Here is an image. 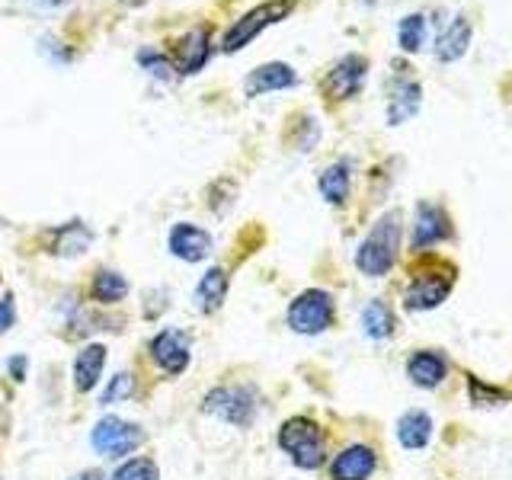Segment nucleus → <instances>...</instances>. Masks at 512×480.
I'll return each instance as SVG.
<instances>
[{"label":"nucleus","instance_id":"19","mask_svg":"<svg viewBox=\"0 0 512 480\" xmlns=\"http://www.w3.org/2000/svg\"><path fill=\"white\" fill-rule=\"evenodd\" d=\"M420 100H423L420 84H416V80H400V84L394 87V93H391V100H388V122L400 125V122H407L410 116H416Z\"/></svg>","mask_w":512,"mask_h":480},{"label":"nucleus","instance_id":"1","mask_svg":"<svg viewBox=\"0 0 512 480\" xmlns=\"http://www.w3.org/2000/svg\"><path fill=\"white\" fill-rule=\"evenodd\" d=\"M400 250V212H388L375 221V228L356 250V266L365 276H388Z\"/></svg>","mask_w":512,"mask_h":480},{"label":"nucleus","instance_id":"3","mask_svg":"<svg viewBox=\"0 0 512 480\" xmlns=\"http://www.w3.org/2000/svg\"><path fill=\"white\" fill-rule=\"evenodd\" d=\"M295 10V0H266V4H260V7H253V10H247L240 20L224 32V39H221V52H228V55H234V52H240L247 42H253L256 36H260L263 29H269V26H276V23H282L288 13Z\"/></svg>","mask_w":512,"mask_h":480},{"label":"nucleus","instance_id":"4","mask_svg":"<svg viewBox=\"0 0 512 480\" xmlns=\"http://www.w3.org/2000/svg\"><path fill=\"white\" fill-rule=\"evenodd\" d=\"M256 394L253 388H244V384H224V388H215L205 397L202 410L208 416H218V420L231 423L237 429H247L256 416Z\"/></svg>","mask_w":512,"mask_h":480},{"label":"nucleus","instance_id":"30","mask_svg":"<svg viewBox=\"0 0 512 480\" xmlns=\"http://www.w3.org/2000/svg\"><path fill=\"white\" fill-rule=\"evenodd\" d=\"M471 397H474V404H480V400H487V397H493V400H506V394L503 391H493V388H480V381H471Z\"/></svg>","mask_w":512,"mask_h":480},{"label":"nucleus","instance_id":"24","mask_svg":"<svg viewBox=\"0 0 512 480\" xmlns=\"http://www.w3.org/2000/svg\"><path fill=\"white\" fill-rule=\"evenodd\" d=\"M362 327H365L368 336H372V340H384V336H391V333H394V314H391L388 304H384V301L365 304V311H362Z\"/></svg>","mask_w":512,"mask_h":480},{"label":"nucleus","instance_id":"25","mask_svg":"<svg viewBox=\"0 0 512 480\" xmlns=\"http://www.w3.org/2000/svg\"><path fill=\"white\" fill-rule=\"evenodd\" d=\"M426 42V16L423 13H410L400 20L397 26V45L404 48V52H420Z\"/></svg>","mask_w":512,"mask_h":480},{"label":"nucleus","instance_id":"31","mask_svg":"<svg viewBox=\"0 0 512 480\" xmlns=\"http://www.w3.org/2000/svg\"><path fill=\"white\" fill-rule=\"evenodd\" d=\"M23 368H26V359H13V362H10V372H13V375H20V378H23Z\"/></svg>","mask_w":512,"mask_h":480},{"label":"nucleus","instance_id":"23","mask_svg":"<svg viewBox=\"0 0 512 480\" xmlns=\"http://www.w3.org/2000/svg\"><path fill=\"white\" fill-rule=\"evenodd\" d=\"M55 253L58 256H80L87 247H90V240L93 234L87 231V224H80V221H71V224H64V228L55 231Z\"/></svg>","mask_w":512,"mask_h":480},{"label":"nucleus","instance_id":"10","mask_svg":"<svg viewBox=\"0 0 512 480\" xmlns=\"http://www.w3.org/2000/svg\"><path fill=\"white\" fill-rule=\"evenodd\" d=\"M151 359L167 375H183L189 365V340L180 330H164L151 340Z\"/></svg>","mask_w":512,"mask_h":480},{"label":"nucleus","instance_id":"12","mask_svg":"<svg viewBox=\"0 0 512 480\" xmlns=\"http://www.w3.org/2000/svg\"><path fill=\"white\" fill-rule=\"evenodd\" d=\"M212 52V42H208V26L189 29L186 36L173 45V71L180 74H199Z\"/></svg>","mask_w":512,"mask_h":480},{"label":"nucleus","instance_id":"20","mask_svg":"<svg viewBox=\"0 0 512 480\" xmlns=\"http://www.w3.org/2000/svg\"><path fill=\"white\" fill-rule=\"evenodd\" d=\"M432 436V420L423 413V410H410L400 416L397 423V439L404 448H410V452H416V448H423Z\"/></svg>","mask_w":512,"mask_h":480},{"label":"nucleus","instance_id":"6","mask_svg":"<svg viewBox=\"0 0 512 480\" xmlns=\"http://www.w3.org/2000/svg\"><path fill=\"white\" fill-rule=\"evenodd\" d=\"M333 324V298L324 288H308L301 292L292 308H288V327L295 333H324Z\"/></svg>","mask_w":512,"mask_h":480},{"label":"nucleus","instance_id":"5","mask_svg":"<svg viewBox=\"0 0 512 480\" xmlns=\"http://www.w3.org/2000/svg\"><path fill=\"white\" fill-rule=\"evenodd\" d=\"M90 445L103 458H122L144 445V429L128 420H119V416H103L90 432Z\"/></svg>","mask_w":512,"mask_h":480},{"label":"nucleus","instance_id":"17","mask_svg":"<svg viewBox=\"0 0 512 480\" xmlns=\"http://www.w3.org/2000/svg\"><path fill=\"white\" fill-rule=\"evenodd\" d=\"M224 295H228V272L221 266H212L196 285V308L202 314H215L224 304Z\"/></svg>","mask_w":512,"mask_h":480},{"label":"nucleus","instance_id":"18","mask_svg":"<svg viewBox=\"0 0 512 480\" xmlns=\"http://www.w3.org/2000/svg\"><path fill=\"white\" fill-rule=\"evenodd\" d=\"M445 372H448V365L439 352H416L407 362V375L413 384H420V388H436V384L445 381Z\"/></svg>","mask_w":512,"mask_h":480},{"label":"nucleus","instance_id":"22","mask_svg":"<svg viewBox=\"0 0 512 480\" xmlns=\"http://www.w3.org/2000/svg\"><path fill=\"white\" fill-rule=\"evenodd\" d=\"M317 186H320V196L330 205H343L349 199V164H330L320 173Z\"/></svg>","mask_w":512,"mask_h":480},{"label":"nucleus","instance_id":"15","mask_svg":"<svg viewBox=\"0 0 512 480\" xmlns=\"http://www.w3.org/2000/svg\"><path fill=\"white\" fill-rule=\"evenodd\" d=\"M103 365H106V346L93 343V346L80 349L77 359H74V388L80 394L93 391V384L100 381V375H103Z\"/></svg>","mask_w":512,"mask_h":480},{"label":"nucleus","instance_id":"34","mask_svg":"<svg viewBox=\"0 0 512 480\" xmlns=\"http://www.w3.org/2000/svg\"><path fill=\"white\" fill-rule=\"evenodd\" d=\"M0 413H4V410H0Z\"/></svg>","mask_w":512,"mask_h":480},{"label":"nucleus","instance_id":"11","mask_svg":"<svg viewBox=\"0 0 512 480\" xmlns=\"http://www.w3.org/2000/svg\"><path fill=\"white\" fill-rule=\"evenodd\" d=\"M445 237H452V224H448V215L439 205L432 202H420L416 205V218H413V247L423 250L432 244H442Z\"/></svg>","mask_w":512,"mask_h":480},{"label":"nucleus","instance_id":"8","mask_svg":"<svg viewBox=\"0 0 512 480\" xmlns=\"http://www.w3.org/2000/svg\"><path fill=\"white\" fill-rule=\"evenodd\" d=\"M452 269L439 276V272H423V276H416L407 288V308L410 311H429V308H439V304L448 298L452 292Z\"/></svg>","mask_w":512,"mask_h":480},{"label":"nucleus","instance_id":"13","mask_svg":"<svg viewBox=\"0 0 512 480\" xmlns=\"http://www.w3.org/2000/svg\"><path fill=\"white\" fill-rule=\"evenodd\" d=\"M298 84V74L288 68L285 61H269V64H260V68H253L250 77L244 80V93L247 96H263V93H272V90H288Z\"/></svg>","mask_w":512,"mask_h":480},{"label":"nucleus","instance_id":"29","mask_svg":"<svg viewBox=\"0 0 512 480\" xmlns=\"http://www.w3.org/2000/svg\"><path fill=\"white\" fill-rule=\"evenodd\" d=\"M13 320H16L13 301H10V298H0V333H7V330L13 327Z\"/></svg>","mask_w":512,"mask_h":480},{"label":"nucleus","instance_id":"26","mask_svg":"<svg viewBox=\"0 0 512 480\" xmlns=\"http://www.w3.org/2000/svg\"><path fill=\"white\" fill-rule=\"evenodd\" d=\"M112 480H160V471L151 458H132L112 474Z\"/></svg>","mask_w":512,"mask_h":480},{"label":"nucleus","instance_id":"21","mask_svg":"<svg viewBox=\"0 0 512 480\" xmlns=\"http://www.w3.org/2000/svg\"><path fill=\"white\" fill-rule=\"evenodd\" d=\"M90 295L96 304H119L128 295V282H125V276H119V272L100 269L90 282Z\"/></svg>","mask_w":512,"mask_h":480},{"label":"nucleus","instance_id":"33","mask_svg":"<svg viewBox=\"0 0 512 480\" xmlns=\"http://www.w3.org/2000/svg\"><path fill=\"white\" fill-rule=\"evenodd\" d=\"M39 4H45V7H61V4H68V0H39Z\"/></svg>","mask_w":512,"mask_h":480},{"label":"nucleus","instance_id":"9","mask_svg":"<svg viewBox=\"0 0 512 480\" xmlns=\"http://www.w3.org/2000/svg\"><path fill=\"white\" fill-rule=\"evenodd\" d=\"M167 247L176 260L199 263L212 253V234H208L205 228H196V224H189V221H180V224H173V231L167 237Z\"/></svg>","mask_w":512,"mask_h":480},{"label":"nucleus","instance_id":"28","mask_svg":"<svg viewBox=\"0 0 512 480\" xmlns=\"http://www.w3.org/2000/svg\"><path fill=\"white\" fill-rule=\"evenodd\" d=\"M138 61H141V64H148V68H151L157 77H164V80L173 74V64H170V58L157 55V52H141V55H138Z\"/></svg>","mask_w":512,"mask_h":480},{"label":"nucleus","instance_id":"2","mask_svg":"<svg viewBox=\"0 0 512 480\" xmlns=\"http://www.w3.org/2000/svg\"><path fill=\"white\" fill-rule=\"evenodd\" d=\"M279 445L304 471L320 468V464H324V455H327L324 432H320V426L314 420H308V416H292V420L279 429Z\"/></svg>","mask_w":512,"mask_h":480},{"label":"nucleus","instance_id":"32","mask_svg":"<svg viewBox=\"0 0 512 480\" xmlns=\"http://www.w3.org/2000/svg\"><path fill=\"white\" fill-rule=\"evenodd\" d=\"M71 480H103V474H100V471H84V474H77V477H71Z\"/></svg>","mask_w":512,"mask_h":480},{"label":"nucleus","instance_id":"7","mask_svg":"<svg viewBox=\"0 0 512 480\" xmlns=\"http://www.w3.org/2000/svg\"><path fill=\"white\" fill-rule=\"evenodd\" d=\"M365 77H368V61L362 55H346L333 64V68L327 71L324 77V93H327V100H349V96H356L365 84Z\"/></svg>","mask_w":512,"mask_h":480},{"label":"nucleus","instance_id":"16","mask_svg":"<svg viewBox=\"0 0 512 480\" xmlns=\"http://www.w3.org/2000/svg\"><path fill=\"white\" fill-rule=\"evenodd\" d=\"M468 45H471V23L464 20V16H455L452 26H448L436 42V58L442 64L461 61L464 55H468Z\"/></svg>","mask_w":512,"mask_h":480},{"label":"nucleus","instance_id":"27","mask_svg":"<svg viewBox=\"0 0 512 480\" xmlns=\"http://www.w3.org/2000/svg\"><path fill=\"white\" fill-rule=\"evenodd\" d=\"M135 394V375L132 372H122L109 381V388L103 391V404H116V400H128Z\"/></svg>","mask_w":512,"mask_h":480},{"label":"nucleus","instance_id":"14","mask_svg":"<svg viewBox=\"0 0 512 480\" xmlns=\"http://www.w3.org/2000/svg\"><path fill=\"white\" fill-rule=\"evenodd\" d=\"M375 452L368 445H349L346 452L333 458V480H368L375 471Z\"/></svg>","mask_w":512,"mask_h":480}]
</instances>
